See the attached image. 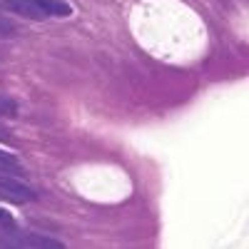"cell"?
Masks as SVG:
<instances>
[{"instance_id":"1","label":"cell","mask_w":249,"mask_h":249,"mask_svg":"<svg viewBox=\"0 0 249 249\" xmlns=\"http://www.w3.org/2000/svg\"><path fill=\"white\" fill-rule=\"evenodd\" d=\"M0 197L3 199H10L15 204H28V202H35V192L25 182H20L15 177H10L8 172L0 175Z\"/></svg>"},{"instance_id":"2","label":"cell","mask_w":249,"mask_h":249,"mask_svg":"<svg viewBox=\"0 0 249 249\" xmlns=\"http://www.w3.org/2000/svg\"><path fill=\"white\" fill-rule=\"evenodd\" d=\"M0 8L13 13V15L28 18V20H45L48 18L40 0H0Z\"/></svg>"},{"instance_id":"3","label":"cell","mask_w":249,"mask_h":249,"mask_svg":"<svg viewBox=\"0 0 249 249\" xmlns=\"http://www.w3.org/2000/svg\"><path fill=\"white\" fill-rule=\"evenodd\" d=\"M40 3H43L48 18H68V15L72 13L70 5H68V3H62V0H40Z\"/></svg>"},{"instance_id":"4","label":"cell","mask_w":249,"mask_h":249,"mask_svg":"<svg viewBox=\"0 0 249 249\" xmlns=\"http://www.w3.org/2000/svg\"><path fill=\"white\" fill-rule=\"evenodd\" d=\"M0 172H8V175H20V162L15 155L0 150Z\"/></svg>"},{"instance_id":"5","label":"cell","mask_w":249,"mask_h":249,"mask_svg":"<svg viewBox=\"0 0 249 249\" xmlns=\"http://www.w3.org/2000/svg\"><path fill=\"white\" fill-rule=\"evenodd\" d=\"M15 115H18V102L0 95V117H15Z\"/></svg>"},{"instance_id":"6","label":"cell","mask_w":249,"mask_h":249,"mask_svg":"<svg viewBox=\"0 0 249 249\" xmlns=\"http://www.w3.org/2000/svg\"><path fill=\"white\" fill-rule=\"evenodd\" d=\"M15 35H18V25L13 20L0 15V40H8V37H15Z\"/></svg>"},{"instance_id":"7","label":"cell","mask_w":249,"mask_h":249,"mask_svg":"<svg viewBox=\"0 0 249 249\" xmlns=\"http://www.w3.org/2000/svg\"><path fill=\"white\" fill-rule=\"evenodd\" d=\"M15 222H13V217H10V212H5V210H0V227H13Z\"/></svg>"}]
</instances>
